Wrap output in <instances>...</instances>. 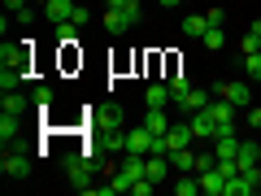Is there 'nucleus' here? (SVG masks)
<instances>
[{
	"instance_id": "20",
	"label": "nucleus",
	"mask_w": 261,
	"mask_h": 196,
	"mask_svg": "<svg viewBox=\"0 0 261 196\" xmlns=\"http://www.w3.org/2000/svg\"><path fill=\"white\" fill-rule=\"evenodd\" d=\"M96 122H100V127H122V105L113 101V105H105V109H96Z\"/></svg>"
},
{
	"instance_id": "27",
	"label": "nucleus",
	"mask_w": 261,
	"mask_h": 196,
	"mask_svg": "<svg viewBox=\"0 0 261 196\" xmlns=\"http://www.w3.org/2000/svg\"><path fill=\"white\" fill-rule=\"evenodd\" d=\"M5 113H27V96H18V92H5Z\"/></svg>"
},
{
	"instance_id": "21",
	"label": "nucleus",
	"mask_w": 261,
	"mask_h": 196,
	"mask_svg": "<svg viewBox=\"0 0 261 196\" xmlns=\"http://www.w3.org/2000/svg\"><path fill=\"white\" fill-rule=\"evenodd\" d=\"M105 9H118V13H126L130 22H140V13H144V5H140V0H109V5H105Z\"/></svg>"
},
{
	"instance_id": "10",
	"label": "nucleus",
	"mask_w": 261,
	"mask_h": 196,
	"mask_svg": "<svg viewBox=\"0 0 261 196\" xmlns=\"http://www.w3.org/2000/svg\"><path fill=\"white\" fill-rule=\"evenodd\" d=\"M0 170H5V175H18V179H22V175H31V157H27V153H13V149H9L5 157H0Z\"/></svg>"
},
{
	"instance_id": "23",
	"label": "nucleus",
	"mask_w": 261,
	"mask_h": 196,
	"mask_svg": "<svg viewBox=\"0 0 261 196\" xmlns=\"http://www.w3.org/2000/svg\"><path fill=\"white\" fill-rule=\"evenodd\" d=\"M244 75L252 83H261V53H244Z\"/></svg>"
},
{
	"instance_id": "6",
	"label": "nucleus",
	"mask_w": 261,
	"mask_h": 196,
	"mask_svg": "<svg viewBox=\"0 0 261 196\" xmlns=\"http://www.w3.org/2000/svg\"><path fill=\"white\" fill-rule=\"evenodd\" d=\"M192 140H196L192 122H174V127L166 131V153H170V149H192Z\"/></svg>"
},
{
	"instance_id": "9",
	"label": "nucleus",
	"mask_w": 261,
	"mask_h": 196,
	"mask_svg": "<svg viewBox=\"0 0 261 196\" xmlns=\"http://www.w3.org/2000/svg\"><path fill=\"white\" fill-rule=\"evenodd\" d=\"M144 105H148V109H166V105H174V92H170V83H148V92H144Z\"/></svg>"
},
{
	"instance_id": "30",
	"label": "nucleus",
	"mask_w": 261,
	"mask_h": 196,
	"mask_svg": "<svg viewBox=\"0 0 261 196\" xmlns=\"http://www.w3.org/2000/svg\"><path fill=\"white\" fill-rule=\"evenodd\" d=\"M57 39H61V44H74V22H65V27H57Z\"/></svg>"
},
{
	"instance_id": "28",
	"label": "nucleus",
	"mask_w": 261,
	"mask_h": 196,
	"mask_svg": "<svg viewBox=\"0 0 261 196\" xmlns=\"http://www.w3.org/2000/svg\"><path fill=\"white\" fill-rule=\"evenodd\" d=\"M200 44H205V48H222V44H226V35H222V27H209L205 35H200Z\"/></svg>"
},
{
	"instance_id": "26",
	"label": "nucleus",
	"mask_w": 261,
	"mask_h": 196,
	"mask_svg": "<svg viewBox=\"0 0 261 196\" xmlns=\"http://www.w3.org/2000/svg\"><path fill=\"white\" fill-rule=\"evenodd\" d=\"M170 92H174V105H183V96L192 92V83H187L183 75H170Z\"/></svg>"
},
{
	"instance_id": "12",
	"label": "nucleus",
	"mask_w": 261,
	"mask_h": 196,
	"mask_svg": "<svg viewBox=\"0 0 261 196\" xmlns=\"http://www.w3.org/2000/svg\"><path fill=\"white\" fill-rule=\"evenodd\" d=\"M130 27H135V22H130L126 13H118V9H105V31H109V35H126Z\"/></svg>"
},
{
	"instance_id": "29",
	"label": "nucleus",
	"mask_w": 261,
	"mask_h": 196,
	"mask_svg": "<svg viewBox=\"0 0 261 196\" xmlns=\"http://www.w3.org/2000/svg\"><path fill=\"white\" fill-rule=\"evenodd\" d=\"M218 166V153H196V170H209Z\"/></svg>"
},
{
	"instance_id": "31",
	"label": "nucleus",
	"mask_w": 261,
	"mask_h": 196,
	"mask_svg": "<svg viewBox=\"0 0 261 196\" xmlns=\"http://www.w3.org/2000/svg\"><path fill=\"white\" fill-rule=\"evenodd\" d=\"M222 135H235V118H231V122H218V131H214V140H222Z\"/></svg>"
},
{
	"instance_id": "16",
	"label": "nucleus",
	"mask_w": 261,
	"mask_h": 196,
	"mask_svg": "<svg viewBox=\"0 0 261 196\" xmlns=\"http://www.w3.org/2000/svg\"><path fill=\"white\" fill-rule=\"evenodd\" d=\"M209 101H214V96H209V92H200V87H192V92L183 96V105H178V109H183V113H196V109H205Z\"/></svg>"
},
{
	"instance_id": "17",
	"label": "nucleus",
	"mask_w": 261,
	"mask_h": 196,
	"mask_svg": "<svg viewBox=\"0 0 261 196\" xmlns=\"http://www.w3.org/2000/svg\"><path fill=\"white\" fill-rule=\"evenodd\" d=\"M235 166H240V175H244V170H252V166H257V144H244L240 140V153H235Z\"/></svg>"
},
{
	"instance_id": "38",
	"label": "nucleus",
	"mask_w": 261,
	"mask_h": 196,
	"mask_svg": "<svg viewBox=\"0 0 261 196\" xmlns=\"http://www.w3.org/2000/svg\"><path fill=\"white\" fill-rule=\"evenodd\" d=\"M35 5H48V0H35Z\"/></svg>"
},
{
	"instance_id": "13",
	"label": "nucleus",
	"mask_w": 261,
	"mask_h": 196,
	"mask_svg": "<svg viewBox=\"0 0 261 196\" xmlns=\"http://www.w3.org/2000/svg\"><path fill=\"white\" fill-rule=\"evenodd\" d=\"M144 127H148L152 135H166L174 122H170V113H166V109H148V113H144Z\"/></svg>"
},
{
	"instance_id": "35",
	"label": "nucleus",
	"mask_w": 261,
	"mask_h": 196,
	"mask_svg": "<svg viewBox=\"0 0 261 196\" xmlns=\"http://www.w3.org/2000/svg\"><path fill=\"white\" fill-rule=\"evenodd\" d=\"M244 39H261V22H252V27H248V35H244Z\"/></svg>"
},
{
	"instance_id": "22",
	"label": "nucleus",
	"mask_w": 261,
	"mask_h": 196,
	"mask_svg": "<svg viewBox=\"0 0 261 196\" xmlns=\"http://www.w3.org/2000/svg\"><path fill=\"white\" fill-rule=\"evenodd\" d=\"M18 131H22L18 113H5V118H0V140H5V149H9V140H13V135H18Z\"/></svg>"
},
{
	"instance_id": "3",
	"label": "nucleus",
	"mask_w": 261,
	"mask_h": 196,
	"mask_svg": "<svg viewBox=\"0 0 261 196\" xmlns=\"http://www.w3.org/2000/svg\"><path fill=\"white\" fill-rule=\"evenodd\" d=\"M196 179H200V192H205V196H226V175H222L218 166L196 170Z\"/></svg>"
},
{
	"instance_id": "24",
	"label": "nucleus",
	"mask_w": 261,
	"mask_h": 196,
	"mask_svg": "<svg viewBox=\"0 0 261 196\" xmlns=\"http://www.w3.org/2000/svg\"><path fill=\"white\" fill-rule=\"evenodd\" d=\"M196 192H200V179H192V175H178L174 196H196Z\"/></svg>"
},
{
	"instance_id": "7",
	"label": "nucleus",
	"mask_w": 261,
	"mask_h": 196,
	"mask_svg": "<svg viewBox=\"0 0 261 196\" xmlns=\"http://www.w3.org/2000/svg\"><path fill=\"white\" fill-rule=\"evenodd\" d=\"M218 96H222V101H231L235 109H248V101H252L248 83H218Z\"/></svg>"
},
{
	"instance_id": "37",
	"label": "nucleus",
	"mask_w": 261,
	"mask_h": 196,
	"mask_svg": "<svg viewBox=\"0 0 261 196\" xmlns=\"http://www.w3.org/2000/svg\"><path fill=\"white\" fill-rule=\"evenodd\" d=\"M257 166H261V144H257Z\"/></svg>"
},
{
	"instance_id": "32",
	"label": "nucleus",
	"mask_w": 261,
	"mask_h": 196,
	"mask_svg": "<svg viewBox=\"0 0 261 196\" xmlns=\"http://www.w3.org/2000/svg\"><path fill=\"white\" fill-rule=\"evenodd\" d=\"M205 18H209V27H222V22H226V9H209Z\"/></svg>"
},
{
	"instance_id": "36",
	"label": "nucleus",
	"mask_w": 261,
	"mask_h": 196,
	"mask_svg": "<svg viewBox=\"0 0 261 196\" xmlns=\"http://www.w3.org/2000/svg\"><path fill=\"white\" fill-rule=\"evenodd\" d=\"M161 5H166V9H174V5H183V0H161Z\"/></svg>"
},
{
	"instance_id": "14",
	"label": "nucleus",
	"mask_w": 261,
	"mask_h": 196,
	"mask_svg": "<svg viewBox=\"0 0 261 196\" xmlns=\"http://www.w3.org/2000/svg\"><path fill=\"white\" fill-rule=\"evenodd\" d=\"M170 170H174V166H170V157H161V153H148V179H152V183H161Z\"/></svg>"
},
{
	"instance_id": "18",
	"label": "nucleus",
	"mask_w": 261,
	"mask_h": 196,
	"mask_svg": "<svg viewBox=\"0 0 261 196\" xmlns=\"http://www.w3.org/2000/svg\"><path fill=\"white\" fill-rule=\"evenodd\" d=\"M257 192V183H252L248 175H235V179H226V196H252Z\"/></svg>"
},
{
	"instance_id": "34",
	"label": "nucleus",
	"mask_w": 261,
	"mask_h": 196,
	"mask_svg": "<svg viewBox=\"0 0 261 196\" xmlns=\"http://www.w3.org/2000/svg\"><path fill=\"white\" fill-rule=\"evenodd\" d=\"M5 9H13V13H22V9H27V0H5Z\"/></svg>"
},
{
	"instance_id": "15",
	"label": "nucleus",
	"mask_w": 261,
	"mask_h": 196,
	"mask_svg": "<svg viewBox=\"0 0 261 196\" xmlns=\"http://www.w3.org/2000/svg\"><path fill=\"white\" fill-rule=\"evenodd\" d=\"M27 70H13V65H0V87H5V92H13V87H22L27 83Z\"/></svg>"
},
{
	"instance_id": "11",
	"label": "nucleus",
	"mask_w": 261,
	"mask_h": 196,
	"mask_svg": "<svg viewBox=\"0 0 261 196\" xmlns=\"http://www.w3.org/2000/svg\"><path fill=\"white\" fill-rule=\"evenodd\" d=\"M166 157H170V166H174L178 175H192V170H196V153L192 149H170Z\"/></svg>"
},
{
	"instance_id": "25",
	"label": "nucleus",
	"mask_w": 261,
	"mask_h": 196,
	"mask_svg": "<svg viewBox=\"0 0 261 196\" xmlns=\"http://www.w3.org/2000/svg\"><path fill=\"white\" fill-rule=\"evenodd\" d=\"M31 105H35L39 113H48V109H53V87H35V96H31Z\"/></svg>"
},
{
	"instance_id": "8",
	"label": "nucleus",
	"mask_w": 261,
	"mask_h": 196,
	"mask_svg": "<svg viewBox=\"0 0 261 196\" xmlns=\"http://www.w3.org/2000/svg\"><path fill=\"white\" fill-rule=\"evenodd\" d=\"M126 153H140V157H148V153H152V131H148V127L126 131Z\"/></svg>"
},
{
	"instance_id": "33",
	"label": "nucleus",
	"mask_w": 261,
	"mask_h": 196,
	"mask_svg": "<svg viewBox=\"0 0 261 196\" xmlns=\"http://www.w3.org/2000/svg\"><path fill=\"white\" fill-rule=\"evenodd\" d=\"M248 127H252V131H261V109H252V113H248Z\"/></svg>"
},
{
	"instance_id": "5",
	"label": "nucleus",
	"mask_w": 261,
	"mask_h": 196,
	"mask_svg": "<svg viewBox=\"0 0 261 196\" xmlns=\"http://www.w3.org/2000/svg\"><path fill=\"white\" fill-rule=\"evenodd\" d=\"M27 44H31V39H27ZM27 44H18V48L5 44V48H0V65H13V70H27V75H31V48Z\"/></svg>"
},
{
	"instance_id": "19",
	"label": "nucleus",
	"mask_w": 261,
	"mask_h": 196,
	"mask_svg": "<svg viewBox=\"0 0 261 196\" xmlns=\"http://www.w3.org/2000/svg\"><path fill=\"white\" fill-rule=\"evenodd\" d=\"M209 31V18L205 13H192V18H183V35H192V39H200Z\"/></svg>"
},
{
	"instance_id": "4",
	"label": "nucleus",
	"mask_w": 261,
	"mask_h": 196,
	"mask_svg": "<svg viewBox=\"0 0 261 196\" xmlns=\"http://www.w3.org/2000/svg\"><path fill=\"white\" fill-rule=\"evenodd\" d=\"M187 122H192L196 140H214V131H218V118L209 113V105H205V109H196V113H187Z\"/></svg>"
},
{
	"instance_id": "2",
	"label": "nucleus",
	"mask_w": 261,
	"mask_h": 196,
	"mask_svg": "<svg viewBox=\"0 0 261 196\" xmlns=\"http://www.w3.org/2000/svg\"><path fill=\"white\" fill-rule=\"evenodd\" d=\"M74 13H79L74 0H48V5H44V18L53 22V27H65V22H74Z\"/></svg>"
},
{
	"instance_id": "1",
	"label": "nucleus",
	"mask_w": 261,
	"mask_h": 196,
	"mask_svg": "<svg viewBox=\"0 0 261 196\" xmlns=\"http://www.w3.org/2000/svg\"><path fill=\"white\" fill-rule=\"evenodd\" d=\"M61 166H65V179H70V183H74L79 192H87V187H92V183H87V179H92V170H96V161L87 157V153H83V157H79V153H70V157H65Z\"/></svg>"
}]
</instances>
